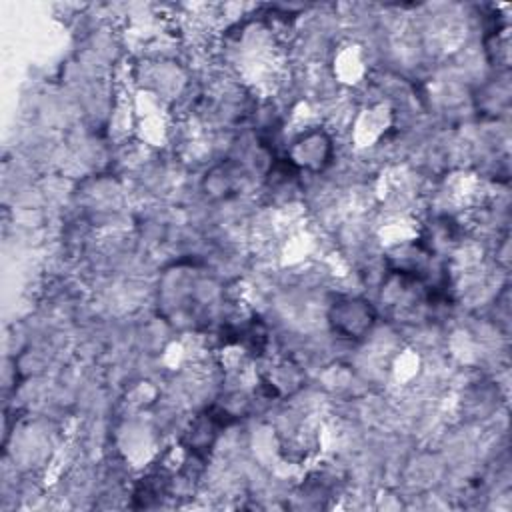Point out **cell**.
I'll return each mask as SVG.
<instances>
[{"label":"cell","mask_w":512,"mask_h":512,"mask_svg":"<svg viewBox=\"0 0 512 512\" xmlns=\"http://www.w3.org/2000/svg\"><path fill=\"white\" fill-rule=\"evenodd\" d=\"M376 312L370 306V302L362 298H346L334 304L330 312V324L334 332L346 336V338H362L374 324Z\"/></svg>","instance_id":"1"}]
</instances>
